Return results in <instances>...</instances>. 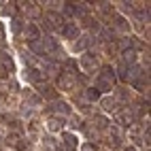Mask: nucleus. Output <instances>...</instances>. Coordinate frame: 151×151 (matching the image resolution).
<instances>
[{"label": "nucleus", "instance_id": "nucleus-6", "mask_svg": "<svg viewBox=\"0 0 151 151\" xmlns=\"http://www.w3.org/2000/svg\"><path fill=\"white\" fill-rule=\"evenodd\" d=\"M41 94H43V96H47V98H55V96H58V94L53 92V87H49V85L41 87Z\"/></svg>", "mask_w": 151, "mask_h": 151}, {"label": "nucleus", "instance_id": "nucleus-8", "mask_svg": "<svg viewBox=\"0 0 151 151\" xmlns=\"http://www.w3.org/2000/svg\"><path fill=\"white\" fill-rule=\"evenodd\" d=\"M87 98L89 100H98L100 98V92H98V89H87Z\"/></svg>", "mask_w": 151, "mask_h": 151}, {"label": "nucleus", "instance_id": "nucleus-13", "mask_svg": "<svg viewBox=\"0 0 151 151\" xmlns=\"http://www.w3.org/2000/svg\"><path fill=\"white\" fill-rule=\"evenodd\" d=\"M4 36V28H2V24H0V38Z\"/></svg>", "mask_w": 151, "mask_h": 151}, {"label": "nucleus", "instance_id": "nucleus-11", "mask_svg": "<svg viewBox=\"0 0 151 151\" xmlns=\"http://www.w3.org/2000/svg\"><path fill=\"white\" fill-rule=\"evenodd\" d=\"M6 75H9V73H6V68H4L2 64H0V77H6Z\"/></svg>", "mask_w": 151, "mask_h": 151}, {"label": "nucleus", "instance_id": "nucleus-14", "mask_svg": "<svg viewBox=\"0 0 151 151\" xmlns=\"http://www.w3.org/2000/svg\"><path fill=\"white\" fill-rule=\"evenodd\" d=\"M124 151H136V149H134V147H126Z\"/></svg>", "mask_w": 151, "mask_h": 151}, {"label": "nucleus", "instance_id": "nucleus-3", "mask_svg": "<svg viewBox=\"0 0 151 151\" xmlns=\"http://www.w3.org/2000/svg\"><path fill=\"white\" fill-rule=\"evenodd\" d=\"M26 32L30 34V38H32V41H38V38H41V32H38V28H36L34 24H28Z\"/></svg>", "mask_w": 151, "mask_h": 151}, {"label": "nucleus", "instance_id": "nucleus-4", "mask_svg": "<svg viewBox=\"0 0 151 151\" xmlns=\"http://www.w3.org/2000/svg\"><path fill=\"white\" fill-rule=\"evenodd\" d=\"M30 49H32V51H36L38 55H43V58L47 55V51H45L41 45H38V41H30Z\"/></svg>", "mask_w": 151, "mask_h": 151}, {"label": "nucleus", "instance_id": "nucleus-1", "mask_svg": "<svg viewBox=\"0 0 151 151\" xmlns=\"http://www.w3.org/2000/svg\"><path fill=\"white\" fill-rule=\"evenodd\" d=\"M62 34L66 38H75V36H79V28L73 22H66V24H62Z\"/></svg>", "mask_w": 151, "mask_h": 151}, {"label": "nucleus", "instance_id": "nucleus-5", "mask_svg": "<svg viewBox=\"0 0 151 151\" xmlns=\"http://www.w3.org/2000/svg\"><path fill=\"white\" fill-rule=\"evenodd\" d=\"M96 85H98L100 89H102V92H109V89H111V85H109V81H104V79H102V77H98V79H96Z\"/></svg>", "mask_w": 151, "mask_h": 151}, {"label": "nucleus", "instance_id": "nucleus-12", "mask_svg": "<svg viewBox=\"0 0 151 151\" xmlns=\"http://www.w3.org/2000/svg\"><path fill=\"white\" fill-rule=\"evenodd\" d=\"M83 149H85V151H96V147H94V145H85Z\"/></svg>", "mask_w": 151, "mask_h": 151}, {"label": "nucleus", "instance_id": "nucleus-7", "mask_svg": "<svg viewBox=\"0 0 151 151\" xmlns=\"http://www.w3.org/2000/svg\"><path fill=\"white\" fill-rule=\"evenodd\" d=\"M64 140H66L68 147H75V145H77V138H75L73 134H64Z\"/></svg>", "mask_w": 151, "mask_h": 151}, {"label": "nucleus", "instance_id": "nucleus-2", "mask_svg": "<svg viewBox=\"0 0 151 151\" xmlns=\"http://www.w3.org/2000/svg\"><path fill=\"white\" fill-rule=\"evenodd\" d=\"M26 77H28V79H30V81H32V83H38V81H41V79H43V75L38 73L36 68H28V70H26Z\"/></svg>", "mask_w": 151, "mask_h": 151}, {"label": "nucleus", "instance_id": "nucleus-9", "mask_svg": "<svg viewBox=\"0 0 151 151\" xmlns=\"http://www.w3.org/2000/svg\"><path fill=\"white\" fill-rule=\"evenodd\" d=\"M49 128H51V130H60V122H58V119H51V122H49Z\"/></svg>", "mask_w": 151, "mask_h": 151}, {"label": "nucleus", "instance_id": "nucleus-10", "mask_svg": "<svg viewBox=\"0 0 151 151\" xmlns=\"http://www.w3.org/2000/svg\"><path fill=\"white\" fill-rule=\"evenodd\" d=\"M104 109H106V111H115V102H111V100H106V102H104Z\"/></svg>", "mask_w": 151, "mask_h": 151}]
</instances>
